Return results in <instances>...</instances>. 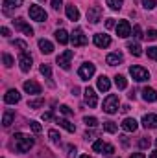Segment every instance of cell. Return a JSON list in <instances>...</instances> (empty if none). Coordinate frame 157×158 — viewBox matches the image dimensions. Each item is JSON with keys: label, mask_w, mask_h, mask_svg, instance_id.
<instances>
[{"label": "cell", "mask_w": 157, "mask_h": 158, "mask_svg": "<svg viewBox=\"0 0 157 158\" xmlns=\"http://www.w3.org/2000/svg\"><path fill=\"white\" fill-rule=\"evenodd\" d=\"M56 39H57L59 44H67V42L70 40V37H69V33H67L65 30H57V31H56Z\"/></svg>", "instance_id": "484cf974"}, {"label": "cell", "mask_w": 157, "mask_h": 158, "mask_svg": "<svg viewBox=\"0 0 157 158\" xmlns=\"http://www.w3.org/2000/svg\"><path fill=\"white\" fill-rule=\"evenodd\" d=\"M94 44H96L98 48H107V46L111 44V37L105 35V33H96V35H94Z\"/></svg>", "instance_id": "9a60e30c"}, {"label": "cell", "mask_w": 157, "mask_h": 158, "mask_svg": "<svg viewBox=\"0 0 157 158\" xmlns=\"http://www.w3.org/2000/svg\"><path fill=\"white\" fill-rule=\"evenodd\" d=\"M4 101H6L7 105H15V103H19V101H20V94H19V90H15V88L7 90L6 96H4Z\"/></svg>", "instance_id": "5bb4252c"}, {"label": "cell", "mask_w": 157, "mask_h": 158, "mask_svg": "<svg viewBox=\"0 0 157 158\" xmlns=\"http://www.w3.org/2000/svg\"><path fill=\"white\" fill-rule=\"evenodd\" d=\"M0 31H2V35H4V37H9V30H7V28H2Z\"/></svg>", "instance_id": "681fc988"}, {"label": "cell", "mask_w": 157, "mask_h": 158, "mask_svg": "<svg viewBox=\"0 0 157 158\" xmlns=\"http://www.w3.org/2000/svg\"><path fill=\"white\" fill-rule=\"evenodd\" d=\"M78 76L81 79H91L94 76V64L92 63H83L78 70Z\"/></svg>", "instance_id": "ba28073f"}, {"label": "cell", "mask_w": 157, "mask_h": 158, "mask_svg": "<svg viewBox=\"0 0 157 158\" xmlns=\"http://www.w3.org/2000/svg\"><path fill=\"white\" fill-rule=\"evenodd\" d=\"M83 121H85V125H87V127H96V125H98V119L92 118V116H91V118H89V116H85Z\"/></svg>", "instance_id": "d590c367"}, {"label": "cell", "mask_w": 157, "mask_h": 158, "mask_svg": "<svg viewBox=\"0 0 157 158\" xmlns=\"http://www.w3.org/2000/svg\"><path fill=\"white\" fill-rule=\"evenodd\" d=\"M65 13H67L69 20H79V11H78V7H76V6L69 4V6L65 7Z\"/></svg>", "instance_id": "44dd1931"}, {"label": "cell", "mask_w": 157, "mask_h": 158, "mask_svg": "<svg viewBox=\"0 0 157 158\" xmlns=\"http://www.w3.org/2000/svg\"><path fill=\"white\" fill-rule=\"evenodd\" d=\"M142 125L146 129H157V114H144L142 116Z\"/></svg>", "instance_id": "2e32d148"}, {"label": "cell", "mask_w": 157, "mask_h": 158, "mask_svg": "<svg viewBox=\"0 0 157 158\" xmlns=\"http://www.w3.org/2000/svg\"><path fill=\"white\" fill-rule=\"evenodd\" d=\"M56 123L59 125V127H63L67 132H76V127H74V123H70L69 119H65V118H57L56 119Z\"/></svg>", "instance_id": "7402d4cb"}, {"label": "cell", "mask_w": 157, "mask_h": 158, "mask_svg": "<svg viewBox=\"0 0 157 158\" xmlns=\"http://www.w3.org/2000/svg\"><path fill=\"white\" fill-rule=\"evenodd\" d=\"M105 61H107V64H109V66H117L118 63H122V61H124V55H122L120 52H113V53H109V55L105 57Z\"/></svg>", "instance_id": "ac0fdd59"}, {"label": "cell", "mask_w": 157, "mask_h": 158, "mask_svg": "<svg viewBox=\"0 0 157 158\" xmlns=\"http://www.w3.org/2000/svg\"><path fill=\"white\" fill-rule=\"evenodd\" d=\"M142 6L146 9H154L155 7V0H142Z\"/></svg>", "instance_id": "b9f144b4"}, {"label": "cell", "mask_w": 157, "mask_h": 158, "mask_svg": "<svg viewBox=\"0 0 157 158\" xmlns=\"http://www.w3.org/2000/svg\"><path fill=\"white\" fill-rule=\"evenodd\" d=\"M39 70H41V74H43V76H44L46 79L52 77V70H50V66H48V64H41Z\"/></svg>", "instance_id": "d6a6232c"}, {"label": "cell", "mask_w": 157, "mask_h": 158, "mask_svg": "<svg viewBox=\"0 0 157 158\" xmlns=\"http://www.w3.org/2000/svg\"><path fill=\"white\" fill-rule=\"evenodd\" d=\"M32 55L30 53H26V52H22L20 53V57H19V64H20V70L22 72H30L32 70Z\"/></svg>", "instance_id": "9c48e42d"}, {"label": "cell", "mask_w": 157, "mask_h": 158, "mask_svg": "<svg viewBox=\"0 0 157 158\" xmlns=\"http://www.w3.org/2000/svg\"><path fill=\"white\" fill-rule=\"evenodd\" d=\"M92 151H94V153H100V155L109 156V155H113V153H115V147H113L111 143H105L104 140H96V142L92 143Z\"/></svg>", "instance_id": "7a4b0ae2"}, {"label": "cell", "mask_w": 157, "mask_h": 158, "mask_svg": "<svg viewBox=\"0 0 157 158\" xmlns=\"http://www.w3.org/2000/svg\"><path fill=\"white\" fill-rule=\"evenodd\" d=\"M142 99H144V101L154 103V101H157V92L154 90V88H150V86L142 88Z\"/></svg>", "instance_id": "ffe728a7"}, {"label": "cell", "mask_w": 157, "mask_h": 158, "mask_svg": "<svg viewBox=\"0 0 157 158\" xmlns=\"http://www.w3.org/2000/svg\"><path fill=\"white\" fill-rule=\"evenodd\" d=\"M104 131H105V132L115 134V132L118 131V127H117V123H115V121H104Z\"/></svg>", "instance_id": "f1b7e54d"}, {"label": "cell", "mask_w": 157, "mask_h": 158, "mask_svg": "<svg viewBox=\"0 0 157 158\" xmlns=\"http://www.w3.org/2000/svg\"><path fill=\"white\" fill-rule=\"evenodd\" d=\"M2 61H4V64H6V66H7V68H9V66H13V64H15V61H13V57H11V55H9V53H4V55H2Z\"/></svg>", "instance_id": "836d02e7"}, {"label": "cell", "mask_w": 157, "mask_h": 158, "mask_svg": "<svg viewBox=\"0 0 157 158\" xmlns=\"http://www.w3.org/2000/svg\"><path fill=\"white\" fill-rule=\"evenodd\" d=\"M43 119H44V121H46V119H52V114H50V112H44V114H43Z\"/></svg>", "instance_id": "f907efd6"}, {"label": "cell", "mask_w": 157, "mask_h": 158, "mask_svg": "<svg viewBox=\"0 0 157 158\" xmlns=\"http://www.w3.org/2000/svg\"><path fill=\"white\" fill-rule=\"evenodd\" d=\"M85 103L91 107V109H94L96 105H98V98H96V92H94V88H91V86H87L85 88Z\"/></svg>", "instance_id": "30bf717a"}, {"label": "cell", "mask_w": 157, "mask_h": 158, "mask_svg": "<svg viewBox=\"0 0 157 158\" xmlns=\"http://www.w3.org/2000/svg\"><path fill=\"white\" fill-rule=\"evenodd\" d=\"M13 46H17V48H20V50H22V52H24V50H26V48H28V46H26V42H24V40H13Z\"/></svg>", "instance_id": "7bdbcfd3"}, {"label": "cell", "mask_w": 157, "mask_h": 158, "mask_svg": "<svg viewBox=\"0 0 157 158\" xmlns=\"http://www.w3.org/2000/svg\"><path fill=\"white\" fill-rule=\"evenodd\" d=\"M120 110H122V112H128V110H129V105H122V109H120Z\"/></svg>", "instance_id": "816d5d0a"}, {"label": "cell", "mask_w": 157, "mask_h": 158, "mask_svg": "<svg viewBox=\"0 0 157 158\" xmlns=\"http://www.w3.org/2000/svg\"><path fill=\"white\" fill-rule=\"evenodd\" d=\"M148 40H157V30H148V33L144 35Z\"/></svg>", "instance_id": "f35d334b"}, {"label": "cell", "mask_w": 157, "mask_h": 158, "mask_svg": "<svg viewBox=\"0 0 157 158\" xmlns=\"http://www.w3.org/2000/svg\"><path fill=\"white\" fill-rule=\"evenodd\" d=\"M120 125H122V129H124L126 132H135V131H137V127H139L137 119H133V118H126Z\"/></svg>", "instance_id": "e0dca14e"}, {"label": "cell", "mask_w": 157, "mask_h": 158, "mask_svg": "<svg viewBox=\"0 0 157 158\" xmlns=\"http://www.w3.org/2000/svg\"><path fill=\"white\" fill-rule=\"evenodd\" d=\"M39 50L43 52V53H46V55H48V53H52V52H54V44H52L50 40H46V39H41L39 40Z\"/></svg>", "instance_id": "cb8c5ba5"}, {"label": "cell", "mask_w": 157, "mask_h": 158, "mask_svg": "<svg viewBox=\"0 0 157 158\" xmlns=\"http://www.w3.org/2000/svg\"><path fill=\"white\" fill-rule=\"evenodd\" d=\"M22 6V0H4V9H11V7H20Z\"/></svg>", "instance_id": "83f0119b"}, {"label": "cell", "mask_w": 157, "mask_h": 158, "mask_svg": "<svg viewBox=\"0 0 157 158\" xmlns=\"http://www.w3.org/2000/svg\"><path fill=\"white\" fill-rule=\"evenodd\" d=\"M69 156L70 158L76 156V147H74V145H69Z\"/></svg>", "instance_id": "f6af8a7d"}, {"label": "cell", "mask_w": 157, "mask_h": 158, "mask_svg": "<svg viewBox=\"0 0 157 158\" xmlns=\"http://www.w3.org/2000/svg\"><path fill=\"white\" fill-rule=\"evenodd\" d=\"M148 57L154 59V61H157V46H150V48H148Z\"/></svg>", "instance_id": "8d00e7d4"}, {"label": "cell", "mask_w": 157, "mask_h": 158, "mask_svg": "<svg viewBox=\"0 0 157 158\" xmlns=\"http://www.w3.org/2000/svg\"><path fill=\"white\" fill-rule=\"evenodd\" d=\"M128 50H129V52H131V55H135V57L142 55V48H141V44H139V42H128Z\"/></svg>", "instance_id": "d4e9b609"}, {"label": "cell", "mask_w": 157, "mask_h": 158, "mask_svg": "<svg viewBox=\"0 0 157 158\" xmlns=\"http://www.w3.org/2000/svg\"><path fill=\"white\" fill-rule=\"evenodd\" d=\"M150 138H141V142H139V145H141V149H146V147H150Z\"/></svg>", "instance_id": "60d3db41"}, {"label": "cell", "mask_w": 157, "mask_h": 158, "mask_svg": "<svg viewBox=\"0 0 157 158\" xmlns=\"http://www.w3.org/2000/svg\"><path fill=\"white\" fill-rule=\"evenodd\" d=\"M129 158H146V156H144L142 153H133V155H131Z\"/></svg>", "instance_id": "c3c4849f"}, {"label": "cell", "mask_w": 157, "mask_h": 158, "mask_svg": "<svg viewBox=\"0 0 157 158\" xmlns=\"http://www.w3.org/2000/svg\"><path fill=\"white\" fill-rule=\"evenodd\" d=\"M107 6H109L111 9H115V11H118V9L122 7V0H107Z\"/></svg>", "instance_id": "e575fe53"}, {"label": "cell", "mask_w": 157, "mask_h": 158, "mask_svg": "<svg viewBox=\"0 0 157 158\" xmlns=\"http://www.w3.org/2000/svg\"><path fill=\"white\" fill-rule=\"evenodd\" d=\"M61 2H63V0H52V7H54V9H59V7H61Z\"/></svg>", "instance_id": "bcb514c9"}, {"label": "cell", "mask_w": 157, "mask_h": 158, "mask_svg": "<svg viewBox=\"0 0 157 158\" xmlns=\"http://www.w3.org/2000/svg\"><path fill=\"white\" fill-rule=\"evenodd\" d=\"M115 85H117L118 90H124V88L128 86V81H126L124 76H117V77H115Z\"/></svg>", "instance_id": "f546056e"}, {"label": "cell", "mask_w": 157, "mask_h": 158, "mask_svg": "<svg viewBox=\"0 0 157 158\" xmlns=\"http://www.w3.org/2000/svg\"><path fill=\"white\" fill-rule=\"evenodd\" d=\"M48 136H50V140H52L54 143H59V142H61V134H59L57 131H54V129L48 131Z\"/></svg>", "instance_id": "1f68e13d"}, {"label": "cell", "mask_w": 157, "mask_h": 158, "mask_svg": "<svg viewBox=\"0 0 157 158\" xmlns=\"http://www.w3.org/2000/svg\"><path fill=\"white\" fill-rule=\"evenodd\" d=\"M43 105H44V99H43V98L30 99V101H28V107H30V109H39V107H43Z\"/></svg>", "instance_id": "4dcf8cb0"}, {"label": "cell", "mask_w": 157, "mask_h": 158, "mask_svg": "<svg viewBox=\"0 0 157 158\" xmlns=\"http://www.w3.org/2000/svg\"><path fill=\"white\" fill-rule=\"evenodd\" d=\"M72 57H74V52H72V50H65L63 53L57 55V64H59L63 70H69V68H70V61H72Z\"/></svg>", "instance_id": "5b68a950"}, {"label": "cell", "mask_w": 157, "mask_h": 158, "mask_svg": "<svg viewBox=\"0 0 157 158\" xmlns=\"http://www.w3.org/2000/svg\"><path fill=\"white\" fill-rule=\"evenodd\" d=\"M59 110H61V112H63L65 116H70V114H72V110H70V107H67V105H61V107H59Z\"/></svg>", "instance_id": "ee69618b"}, {"label": "cell", "mask_w": 157, "mask_h": 158, "mask_svg": "<svg viewBox=\"0 0 157 158\" xmlns=\"http://www.w3.org/2000/svg\"><path fill=\"white\" fill-rule=\"evenodd\" d=\"M13 22H15V28H17V30H20L22 33H26V35H30V37L34 35V28H32L30 24H26V20H24V19H15Z\"/></svg>", "instance_id": "4fadbf2b"}, {"label": "cell", "mask_w": 157, "mask_h": 158, "mask_svg": "<svg viewBox=\"0 0 157 158\" xmlns=\"http://www.w3.org/2000/svg\"><path fill=\"white\" fill-rule=\"evenodd\" d=\"M30 127H32L34 132H41V131H43V127H41L39 121H30Z\"/></svg>", "instance_id": "ab89813d"}, {"label": "cell", "mask_w": 157, "mask_h": 158, "mask_svg": "<svg viewBox=\"0 0 157 158\" xmlns=\"http://www.w3.org/2000/svg\"><path fill=\"white\" fill-rule=\"evenodd\" d=\"M24 92L28 94H41V85L35 81H26L24 83Z\"/></svg>", "instance_id": "d6986e66"}, {"label": "cell", "mask_w": 157, "mask_h": 158, "mask_svg": "<svg viewBox=\"0 0 157 158\" xmlns=\"http://www.w3.org/2000/svg\"><path fill=\"white\" fill-rule=\"evenodd\" d=\"M104 112H107V114L118 112V96L109 94V96L104 99Z\"/></svg>", "instance_id": "3957f363"}, {"label": "cell", "mask_w": 157, "mask_h": 158, "mask_svg": "<svg viewBox=\"0 0 157 158\" xmlns=\"http://www.w3.org/2000/svg\"><path fill=\"white\" fill-rule=\"evenodd\" d=\"M129 74H131V77L135 79V81H139V83L150 79V72L146 68H142V66H129Z\"/></svg>", "instance_id": "277c9868"}, {"label": "cell", "mask_w": 157, "mask_h": 158, "mask_svg": "<svg viewBox=\"0 0 157 158\" xmlns=\"http://www.w3.org/2000/svg\"><path fill=\"white\" fill-rule=\"evenodd\" d=\"M117 35L122 37V39H126V37L131 35V26H129L128 20H120V22L117 24Z\"/></svg>", "instance_id": "8fae6325"}, {"label": "cell", "mask_w": 157, "mask_h": 158, "mask_svg": "<svg viewBox=\"0 0 157 158\" xmlns=\"http://www.w3.org/2000/svg\"><path fill=\"white\" fill-rule=\"evenodd\" d=\"M105 26H107V28H113V26H115V20H113V19H107V20H105Z\"/></svg>", "instance_id": "7dc6e473"}, {"label": "cell", "mask_w": 157, "mask_h": 158, "mask_svg": "<svg viewBox=\"0 0 157 158\" xmlns=\"http://www.w3.org/2000/svg\"><path fill=\"white\" fill-rule=\"evenodd\" d=\"M109 88H111V81L107 76H100L98 77V90H102V92H109Z\"/></svg>", "instance_id": "603a6c76"}, {"label": "cell", "mask_w": 157, "mask_h": 158, "mask_svg": "<svg viewBox=\"0 0 157 158\" xmlns=\"http://www.w3.org/2000/svg\"><path fill=\"white\" fill-rule=\"evenodd\" d=\"M13 138H15V149H17V153H28L34 147V138L32 136H26L22 132H17Z\"/></svg>", "instance_id": "6da1fadb"}, {"label": "cell", "mask_w": 157, "mask_h": 158, "mask_svg": "<svg viewBox=\"0 0 157 158\" xmlns=\"http://www.w3.org/2000/svg\"><path fill=\"white\" fill-rule=\"evenodd\" d=\"M155 145H157V140H155Z\"/></svg>", "instance_id": "11a10c76"}, {"label": "cell", "mask_w": 157, "mask_h": 158, "mask_svg": "<svg viewBox=\"0 0 157 158\" xmlns=\"http://www.w3.org/2000/svg\"><path fill=\"white\" fill-rule=\"evenodd\" d=\"M100 19H102V7L100 6H91L87 9V20L91 24H96V22H100Z\"/></svg>", "instance_id": "52a82bcc"}, {"label": "cell", "mask_w": 157, "mask_h": 158, "mask_svg": "<svg viewBox=\"0 0 157 158\" xmlns=\"http://www.w3.org/2000/svg\"><path fill=\"white\" fill-rule=\"evenodd\" d=\"M28 13H30V19L32 20H37V22H44L46 17H48L46 11L43 7H39V6H30V11Z\"/></svg>", "instance_id": "8992f818"}, {"label": "cell", "mask_w": 157, "mask_h": 158, "mask_svg": "<svg viewBox=\"0 0 157 158\" xmlns=\"http://www.w3.org/2000/svg\"><path fill=\"white\" fill-rule=\"evenodd\" d=\"M150 158H157V151H154V153L150 155Z\"/></svg>", "instance_id": "f5cc1de1"}, {"label": "cell", "mask_w": 157, "mask_h": 158, "mask_svg": "<svg viewBox=\"0 0 157 158\" xmlns=\"http://www.w3.org/2000/svg\"><path fill=\"white\" fill-rule=\"evenodd\" d=\"M131 31H133V37H135V39H142V37H144V35H142V30H141V26H135Z\"/></svg>", "instance_id": "74e56055"}, {"label": "cell", "mask_w": 157, "mask_h": 158, "mask_svg": "<svg viewBox=\"0 0 157 158\" xmlns=\"http://www.w3.org/2000/svg\"><path fill=\"white\" fill-rule=\"evenodd\" d=\"M13 118H15V112H13V110H6V112H4V118H2V125H4V127H9L11 121H13Z\"/></svg>", "instance_id": "4316f807"}, {"label": "cell", "mask_w": 157, "mask_h": 158, "mask_svg": "<svg viewBox=\"0 0 157 158\" xmlns=\"http://www.w3.org/2000/svg\"><path fill=\"white\" fill-rule=\"evenodd\" d=\"M79 158H91V156H87V155H83V156H79Z\"/></svg>", "instance_id": "db71d44e"}, {"label": "cell", "mask_w": 157, "mask_h": 158, "mask_svg": "<svg viewBox=\"0 0 157 158\" xmlns=\"http://www.w3.org/2000/svg\"><path fill=\"white\" fill-rule=\"evenodd\" d=\"M70 40H72V44H74V46H85V44H87V37L83 35V30H79V28L72 31Z\"/></svg>", "instance_id": "7c38bea8"}]
</instances>
